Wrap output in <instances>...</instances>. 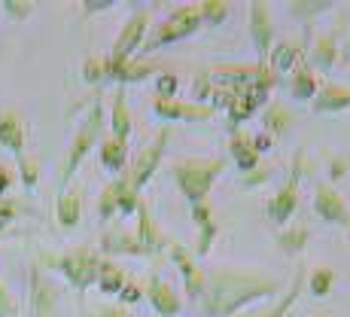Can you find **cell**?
Segmentation results:
<instances>
[{
  "label": "cell",
  "instance_id": "obj_34",
  "mask_svg": "<svg viewBox=\"0 0 350 317\" xmlns=\"http://www.w3.org/2000/svg\"><path fill=\"white\" fill-rule=\"evenodd\" d=\"M177 77L174 73H161L156 79V89H159V98H174V92H177Z\"/></svg>",
  "mask_w": 350,
  "mask_h": 317
},
{
  "label": "cell",
  "instance_id": "obj_20",
  "mask_svg": "<svg viewBox=\"0 0 350 317\" xmlns=\"http://www.w3.org/2000/svg\"><path fill=\"white\" fill-rule=\"evenodd\" d=\"M125 159H128V147L122 144V140L107 138L104 144H100V165H104L107 171H122Z\"/></svg>",
  "mask_w": 350,
  "mask_h": 317
},
{
  "label": "cell",
  "instance_id": "obj_31",
  "mask_svg": "<svg viewBox=\"0 0 350 317\" xmlns=\"http://www.w3.org/2000/svg\"><path fill=\"white\" fill-rule=\"evenodd\" d=\"M332 281H335V275L329 272V268H317V272L311 275V293L314 296H326L329 290H332Z\"/></svg>",
  "mask_w": 350,
  "mask_h": 317
},
{
  "label": "cell",
  "instance_id": "obj_4",
  "mask_svg": "<svg viewBox=\"0 0 350 317\" xmlns=\"http://www.w3.org/2000/svg\"><path fill=\"white\" fill-rule=\"evenodd\" d=\"M198 25H201V16H198V6H180L177 12H174L167 22H161V28L150 37V43L144 46L146 52H152V49H159V46H165V43H174V40H183V37H189V34L198 31Z\"/></svg>",
  "mask_w": 350,
  "mask_h": 317
},
{
  "label": "cell",
  "instance_id": "obj_23",
  "mask_svg": "<svg viewBox=\"0 0 350 317\" xmlns=\"http://www.w3.org/2000/svg\"><path fill=\"white\" fill-rule=\"evenodd\" d=\"M125 272L119 266H113V262H100V268H98V284H100V290H104L107 296L110 293H116L119 296V290L125 287Z\"/></svg>",
  "mask_w": 350,
  "mask_h": 317
},
{
  "label": "cell",
  "instance_id": "obj_17",
  "mask_svg": "<svg viewBox=\"0 0 350 317\" xmlns=\"http://www.w3.org/2000/svg\"><path fill=\"white\" fill-rule=\"evenodd\" d=\"M100 247H104L107 253H144V247L137 244V238H134L131 232H125V229L107 232L104 238H100Z\"/></svg>",
  "mask_w": 350,
  "mask_h": 317
},
{
  "label": "cell",
  "instance_id": "obj_40",
  "mask_svg": "<svg viewBox=\"0 0 350 317\" xmlns=\"http://www.w3.org/2000/svg\"><path fill=\"white\" fill-rule=\"evenodd\" d=\"M10 183H12V171H6V168L0 165V195L10 190Z\"/></svg>",
  "mask_w": 350,
  "mask_h": 317
},
{
  "label": "cell",
  "instance_id": "obj_37",
  "mask_svg": "<svg viewBox=\"0 0 350 317\" xmlns=\"http://www.w3.org/2000/svg\"><path fill=\"white\" fill-rule=\"evenodd\" d=\"M18 214V207H16V201H3L0 199V235H3V229H6V223H10L12 217Z\"/></svg>",
  "mask_w": 350,
  "mask_h": 317
},
{
  "label": "cell",
  "instance_id": "obj_41",
  "mask_svg": "<svg viewBox=\"0 0 350 317\" xmlns=\"http://www.w3.org/2000/svg\"><path fill=\"white\" fill-rule=\"evenodd\" d=\"M107 6H113L110 0H92V3H85V12H100V10H107Z\"/></svg>",
  "mask_w": 350,
  "mask_h": 317
},
{
  "label": "cell",
  "instance_id": "obj_32",
  "mask_svg": "<svg viewBox=\"0 0 350 317\" xmlns=\"http://www.w3.org/2000/svg\"><path fill=\"white\" fill-rule=\"evenodd\" d=\"M332 62H335V46H332V40H329V37H323L317 43V49H314V64L332 67Z\"/></svg>",
  "mask_w": 350,
  "mask_h": 317
},
{
  "label": "cell",
  "instance_id": "obj_15",
  "mask_svg": "<svg viewBox=\"0 0 350 317\" xmlns=\"http://www.w3.org/2000/svg\"><path fill=\"white\" fill-rule=\"evenodd\" d=\"M350 107V89L338 83H329L320 95H314V110L317 113H341Z\"/></svg>",
  "mask_w": 350,
  "mask_h": 317
},
{
  "label": "cell",
  "instance_id": "obj_1",
  "mask_svg": "<svg viewBox=\"0 0 350 317\" xmlns=\"http://www.w3.org/2000/svg\"><path fill=\"white\" fill-rule=\"evenodd\" d=\"M204 287H207L204 308L213 317H226V314H232L234 308L244 305V302L274 293V281L247 278V275H228V272H217L213 278H204Z\"/></svg>",
  "mask_w": 350,
  "mask_h": 317
},
{
  "label": "cell",
  "instance_id": "obj_28",
  "mask_svg": "<svg viewBox=\"0 0 350 317\" xmlns=\"http://www.w3.org/2000/svg\"><path fill=\"white\" fill-rule=\"evenodd\" d=\"M286 125H289V113L284 110V107H280V104H271V107H268V113H265V128H268V131H271V134H280Z\"/></svg>",
  "mask_w": 350,
  "mask_h": 317
},
{
  "label": "cell",
  "instance_id": "obj_27",
  "mask_svg": "<svg viewBox=\"0 0 350 317\" xmlns=\"http://www.w3.org/2000/svg\"><path fill=\"white\" fill-rule=\"evenodd\" d=\"M226 12H228V3H223V0H207V3H198V16L207 18L211 25L223 22Z\"/></svg>",
  "mask_w": 350,
  "mask_h": 317
},
{
  "label": "cell",
  "instance_id": "obj_22",
  "mask_svg": "<svg viewBox=\"0 0 350 317\" xmlns=\"http://www.w3.org/2000/svg\"><path fill=\"white\" fill-rule=\"evenodd\" d=\"M314 95H317V77H314V71L308 64H299V71L293 77V98L308 101Z\"/></svg>",
  "mask_w": 350,
  "mask_h": 317
},
{
  "label": "cell",
  "instance_id": "obj_11",
  "mask_svg": "<svg viewBox=\"0 0 350 317\" xmlns=\"http://www.w3.org/2000/svg\"><path fill=\"white\" fill-rule=\"evenodd\" d=\"M134 214H137V235H134V238H137V244L144 247V253H152V251H159L161 244H167L165 235L159 232L156 220H152L150 207H146L144 201L137 205V211H134Z\"/></svg>",
  "mask_w": 350,
  "mask_h": 317
},
{
  "label": "cell",
  "instance_id": "obj_19",
  "mask_svg": "<svg viewBox=\"0 0 350 317\" xmlns=\"http://www.w3.org/2000/svg\"><path fill=\"white\" fill-rule=\"evenodd\" d=\"M79 211H83V205H79V192H62L58 195V205H55V217L62 223L64 229H73L79 223Z\"/></svg>",
  "mask_w": 350,
  "mask_h": 317
},
{
  "label": "cell",
  "instance_id": "obj_12",
  "mask_svg": "<svg viewBox=\"0 0 350 317\" xmlns=\"http://www.w3.org/2000/svg\"><path fill=\"white\" fill-rule=\"evenodd\" d=\"M0 144L16 153L18 162L25 159V128H22V119L12 110H0Z\"/></svg>",
  "mask_w": 350,
  "mask_h": 317
},
{
  "label": "cell",
  "instance_id": "obj_7",
  "mask_svg": "<svg viewBox=\"0 0 350 317\" xmlns=\"http://www.w3.org/2000/svg\"><path fill=\"white\" fill-rule=\"evenodd\" d=\"M146 22H150V12H146V10L134 12V16L125 22V28H122V34H119L116 46H113V52L107 58H110V62H128V58L137 52V46L144 43Z\"/></svg>",
  "mask_w": 350,
  "mask_h": 317
},
{
  "label": "cell",
  "instance_id": "obj_30",
  "mask_svg": "<svg viewBox=\"0 0 350 317\" xmlns=\"http://www.w3.org/2000/svg\"><path fill=\"white\" fill-rule=\"evenodd\" d=\"M308 241V226H295V229H289V232L280 235V244L286 247V251H301V244Z\"/></svg>",
  "mask_w": 350,
  "mask_h": 317
},
{
  "label": "cell",
  "instance_id": "obj_10",
  "mask_svg": "<svg viewBox=\"0 0 350 317\" xmlns=\"http://www.w3.org/2000/svg\"><path fill=\"white\" fill-rule=\"evenodd\" d=\"M250 31L253 46L259 55L271 52V16H268V3H250Z\"/></svg>",
  "mask_w": 350,
  "mask_h": 317
},
{
  "label": "cell",
  "instance_id": "obj_36",
  "mask_svg": "<svg viewBox=\"0 0 350 317\" xmlns=\"http://www.w3.org/2000/svg\"><path fill=\"white\" fill-rule=\"evenodd\" d=\"M6 12L10 16H16V18H25V16H31V10H33V3H25V0H6Z\"/></svg>",
  "mask_w": 350,
  "mask_h": 317
},
{
  "label": "cell",
  "instance_id": "obj_16",
  "mask_svg": "<svg viewBox=\"0 0 350 317\" xmlns=\"http://www.w3.org/2000/svg\"><path fill=\"white\" fill-rule=\"evenodd\" d=\"M150 302H152V308H156L161 317H174L180 312V299L174 296V290L167 284H161L159 278L150 281Z\"/></svg>",
  "mask_w": 350,
  "mask_h": 317
},
{
  "label": "cell",
  "instance_id": "obj_21",
  "mask_svg": "<svg viewBox=\"0 0 350 317\" xmlns=\"http://www.w3.org/2000/svg\"><path fill=\"white\" fill-rule=\"evenodd\" d=\"M268 58H271V73L278 77V73L289 71L293 64H299L301 49H299L295 43H280V46H274V49L268 52Z\"/></svg>",
  "mask_w": 350,
  "mask_h": 317
},
{
  "label": "cell",
  "instance_id": "obj_29",
  "mask_svg": "<svg viewBox=\"0 0 350 317\" xmlns=\"http://www.w3.org/2000/svg\"><path fill=\"white\" fill-rule=\"evenodd\" d=\"M299 290H301V275H295V281H293V290H289V296L284 302H280L274 312H268V314H247V317H284L289 308H293V302H295V296H299Z\"/></svg>",
  "mask_w": 350,
  "mask_h": 317
},
{
  "label": "cell",
  "instance_id": "obj_6",
  "mask_svg": "<svg viewBox=\"0 0 350 317\" xmlns=\"http://www.w3.org/2000/svg\"><path fill=\"white\" fill-rule=\"evenodd\" d=\"M167 138H171V131L165 128L161 134H156V140H152L150 147H144V150L137 153V159H134L131 174H128V183H131V190H134V192H137L140 186L150 183V177L156 174V168H159V162H161V153H165Z\"/></svg>",
  "mask_w": 350,
  "mask_h": 317
},
{
  "label": "cell",
  "instance_id": "obj_2",
  "mask_svg": "<svg viewBox=\"0 0 350 317\" xmlns=\"http://www.w3.org/2000/svg\"><path fill=\"white\" fill-rule=\"evenodd\" d=\"M219 171H223V159L180 162V165H174V180H177L180 192H183L192 205H207V192H211Z\"/></svg>",
  "mask_w": 350,
  "mask_h": 317
},
{
  "label": "cell",
  "instance_id": "obj_26",
  "mask_svg": "<svg viewBox=\"0 0 350 317\" xmlns=\"http://www.w3.org/2000/svg\"><path fill=\"white\" fill-rule=\"evenodd\" d=\"M128 186H131V183H128V177H119L116 183H110L104 192H100V207H98V211H100V217H104V220L113 217V211H116V205H119V195H122Z\"/></svg>",
  "mask_w": 350,
  "mask_h": 317
},
{
  "label": "cell",
  "instance_id": "obj_13",
  "mask_svg": "<svg viewBox=\"0 0 350 317\" xmlns=\"http://www.w3.org/2000/svg\"><path fill=\"white\" fill-rule=\"evenodd\" d=\"M314 207H317V214L329 223H350V214H347L345 201H341V195L332 192L329 186H320L317 190V195H314Z\"/></svg>",
  "mask_w": 350,
  "mask_h": 317
},
{
  "label": "cell",
  "instance_id": "obj_9",
  "mask_svg": "<svg viewBox=\"0 0 350 317\" xmlns=\"http://www.w3.org/2000/svg\"><path fill=\"white\" fill-rule=\"evenodd\" d=\"M152 110L161 119H211L213 113L207 104H186V101H177V98H159Z\"/></svg>",
  "mask_w": 350,
  "mask_h": 317
},
{
  "label": "cell",
  "instance_id": "obj_35",
  "mask_svg": "<svg viewBox=\"0 0 350 317\" xmlns=\"http://www.w3.org/2000/svg\"><path fill=\"white\" fill-rule=\"evenodd\" d=\"M140 296H144V290L134 284V281H125V287L119 290V299H122L125 305H134V302H140Z\"/></svg>",
  "mask_w": 350,
  "mask_h": 317
},
{
  "label": "cell",
  "instance_id": "obj_5",
  "mask_svg": "<svg viewBox=\"0 0 350 317\" xmlns=\"http://www.w3.org/2000/svg\"><path fill=\"white\" fill-rule=\"evenodd\" d=\"M58 268H62V275L67 281H70L77 290H85L92 284V281H98V256L89 251V247H77V251H70L67 256H62V259L55 262Z\"/></svg>",
  "mask_w": 350,
  "mask_h": 317
},
{
  "label": "cell",
  "instance_id": "obj_18",
  "mask_svg": "<svg viewBox=\"0 0 350 317\" xmlns=\"http://www.w3.org/2000/svg\"><path fill=\"white\" fill-rule=\"evenodd\" d=\"M232 156L244 171H250V168L259 165V153H256L253 140L247 138L244 131H238V128H234V134H232Z\"/></svg>",
  "mask_w": 350,
  "mask_h": 317
},
{
  "label": "cell",
  "instance_id": "obj_25",
  "mask_svg": "<svg viewBox=\"0 0 350 317\" xmlns=\"http://www.w3.org/2000/svg\"><path fill=\"white\" fill-rule=\"evenodd\" d=\"M52 312H55V290L46 284V281H37L33 284V314L52 317Z\"/></svg>",
  "mask_w": 350,
  "mask_h": 317
},
{
  "label": "cell",
  "instance_id": "obj_24",
  "mask_svg": "<svg viewBox=\"0 0 350 317\" xmlns=\"http://www.w3.org/2000/svg\"><path fill=\"white\" fill-rule=\"evenodd\" d=\"M128 131H131V119H128V110H125V92L119 89L116 98H113V138L125 144Z\"/></svg>",
  "mask_w": 350,
  "mask_h": 317
},
{
  "label": "cell",
  "instance_id": "obj_42",
  "mask_svg": "<svg viewBox=\"0 0 350 317\" xmlns=\"http://www.w3.org/2000/svg\"><path fill=\"white\" fill-rule=\"evenodd\" d=\"M347 55H350V40H347Z\"/></svg>",
  "mask_w": 350,
  "mask_h": 317
},
{
  "label": "cell",
  "instance_id": "obj_14",
  "mask_svg": "<svg viewBox=\"0 0 350 317\" xmlns=\"http://www.w3.org/2000/svg\"><path fill=\"white\" fill-rule=\"evenodd\" d=\"M171 256L177 259V266H180V272H183V278H186V293L192 296V299H198L201 293H204V275L195 268V262H192V256L183 251L180 244H171Z\"/></svg>",
  "mask_w": 350,
  "mask_h": 317
},
{
  "label": "cell",
  "instance_id": "obj_39",
  "mask_svg": "<svg viewBox=\"0 0 350 317\" xmlns=\"http://www.w3.org/2000/svg\"><path fill=\"white\" fill-rule=\"evenodd\" d=\"M16 314V302L10 299V293H6V287L0 284V317H12Z\"/></svg>",
  "mask_w": 350,
  "mask_h": 317
},
{
  "label": "cell",
  "instance_id": "obj_33",
  "mask_svg": "<svg viewBox=\"0 0 350 317\" xmlns=\"http://www.w3.org/2000/svg\"><path fill=\"white\" fill-rule=\"evenodd\" d=\"M83 77H85V83H100V79H104V58L92 55L89 62L83 64Z\"/></svg>",
  "mask_w": 350,
  "mask_h": 317
},
{
  "label": "cell",
  "instance_id": "obj_3",
  "mask_svg": "<svg viewBox=\"0 0 350 317\" xmlns=\"http://www.w3.org/2000/svg\"><path fill=\"white\" fill-rule=\"evenodd\" d=\"M100 125H104V116H100V104L92 107L89 119H85L83 125H79L77 138H73L70 150H67V159H64V168H62V180H70L73 171L79 168V162L89 156V150L95 147V140L100 138Z\"/></svg>",
  "mask_w": 350,
  "mask_h": 317
},
{
  "label": "cell",
  "instance_id": "obj_8",
  "mask_svg": "<svg viewBox=\"0 0 350 317\" xmlns=\"http://www.w3.org/2000/svg\"><path fill=\"white\" fill-rule=\"evenodd\" d=\"M299 177H301V156H295L293 174H289L286 186L278 195H274L271 201H268V217H271L274 223H286L289 217H293L295 201H299V195H295V190H299Z\"/></svg>",
  "mask_w": 350,
  "mask_h": 317
},
{
  "label": "cell",
  "instance_id": "obj_38",
  "mask_svg": "<svg viewBox=\"0 0 350 317\" xmlns=\"http://www.w3.org/2000/svg\"><path fill=\"white\" fill-rule=\"evenodd\" d=\"M18 168H22V183H25V186H28V190H31V186L37 183V168H33V162L22 159V162H18Z\"/></svg>",
  "mask_w": 350,
  "mask_h": 317
}]
</instances>
